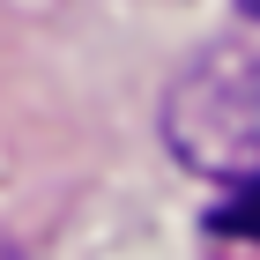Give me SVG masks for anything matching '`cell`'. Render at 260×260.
Here are the masks:
<instances>
[{"label": "cell", "mask_w": 260, "mask_h": 260, "mask_svg": "<svg viewBox=\"0 0 260 260\" xmlns=\"http://www.w3.org/2000/svg\"><path fill=\"white\" fill-rule=\"evenodd\" d=\"M238 15H253V22H260V0H238Z\"/></svg>", "instance_id": "3957f363"}, {"label": "cell", "mask_w": 260, "mask_h": 260, "mask_svg": "<svg viewBox=\"0 0 260 260\" xmlns=\"http://www.w3.org/2000/svg\"><path fill=\"white\" fill-rule=\"evenodd\" d=\"M164 141L179 164L208 179L260 171V52L238 38L208 45L186 60V75L164 89Z\"/></svg>", "instance_id": "6da1fadb"}, {"label": "cell", "mask_w": 260, "mask_h": 260, "mask_svg": "<svg viewBox=\"0 0 260 260\" xmlns=\"http://www.w3.org/2000/svg\"><path fill=\"white\" fill-rule=\"evenodd\" d=\"M208 231H223V238H253V245H260V171H245V179L208 208Z\"/></svg>", "instance_id": "7a4b0ae2"}]
</instances>
